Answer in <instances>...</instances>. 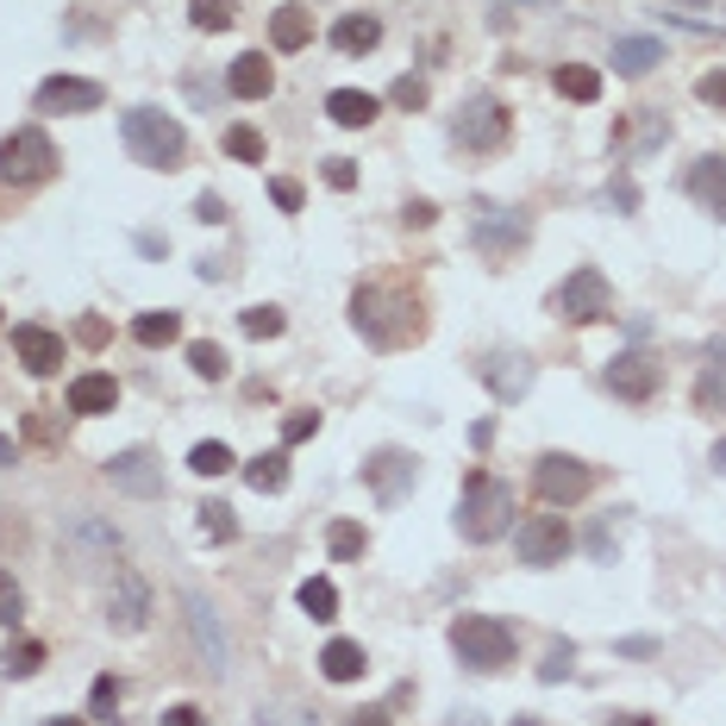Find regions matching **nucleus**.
Here are the masks:
<instances>
[{
    "mask_svg": "<svg viewBox=\"0 0 726 726\" xmlns=\"http://www.w3.org/2000/svg\"><path fill=\"white\" fill-rule=\"evenodd\" d=\"M658 63H664V44L658 39H613V70L620 76H645Z\"/></svg>",
    "mask_w": 726,
    "mask_h": 726,
    "instance_id": "a878e982",
    "label": "nucleus"
},
{
    "mask_svg": "<svg viewBox=\"0 0 726 726\" xmlns=\"http://www.w3.org/2000/svg\"><path fill=\"white\" fill-rule=\"evenodd\" d=\"M232 463H238V458H232V445H220V439H207V445H194V451H189L194 477H226Z\"/></svg>",
    "mask_w": 726,
    "mask_h": 726,
    "instance_id": "c9c22d12",
    "label": "nucleus"
},
{
    "mask_svg": "<svg viewBox=\"0 0 726 726\" xmlns=\"http://www.w3.org/2000/svg\"><path fill=\"white\" fill-rule=\"evenodd\" d=\"M57 163H63L57 145L39 126H20V132L0 138V189H39L57 175Z\"/></svg>",
    "mask_w": 726,
    "mask_h": 726,
    "instance_id": "20e7f679",
    "label": "nucleus"
},
{
    "mask_svg": "<svg viewBox=\"0 0 726 726\" xmlns=\"http://www.w3.org/2000/svg\"><path fill=\"white\" fill-rule=\"evenodd\" d=\"M477 245L489 250V257H508L514 245H526V220L520 213H508V207H489L477 220Z\"/></svg>",
    "mask_w": 726,
    "mask_h": 726,
    "instance_id": "6ab92c4d",
    "label": "nucleus"
},
{
    "mask_svg": "<svg viewBox=\"0 0 726 726\" xmlns=\"http://www.w3.org/2000/svg\"><path fill=\"white\" fill-rule=\"evenodd\" d=\"M608 726H658V720H651V714H613Z\"/></svg>",
    "mask_w": 726,
    "mask_h": 726,
    "instance_id": "5fc2aeb1",
    "label": "nucleus"
},
{
    "mask_svg": "<svg viewBox=\"0 0 726 726\" xmlns=\"http://www.w3.org/2000/svg\"><path fill=\"white\" fill-rule=\"evenodd\" d=\"M688 7H702V0H688Z\"/></svg>",
    "mask_w": 726,
    "mask_h": 726,
    "instance_id": "052dcab7",
    "label": "nucleus"
},
{
    "mask_svg": "<svg viewBox=\"0 0 726 726\" xmlns=\"http://www.w3.org/2000/svg\"><path fill=\"white\" fill-rule=\"evenodd\" d=\"M351 325L376 351H402V344L426 339V301L407 282H363L351 295Z\"/></svg>",
    "mask_w": 726,
    "mask_h": 726,
    "instance_id": "f257e3e1",
    "label": "nucleus"
},
{
    "mask_svg": "<svg viewBox=\"0 0 726 726\" xmlns=\"http://www.w3.org/2000/svg\"><path fill=\"white\" fill-rule=\"evenodd\" d=\"M119 695H126L119 676H95V688H88V714H95L100 726H114L119 720Z\"/></svg>",
    "mask_w": 726,
    "mask_h": 726,
    "instance_id": "e433bc0d",
    "label": "nucleus"
},
{
    "mask_svg": "<svg viewBox=\"0 0 726 726\" xmlns=\"http://www.w3.org/2000/svg\"><path fill=\"white\" fill-rule=\"evenodd\" d=\"M388 100H395V107H407V114H414V107H426V76H402L395 88H388Z\"/></svg>",
    "mask_w": 726,
    "mask_h": 726,
    "instance_id": "79ce46f5",
    "label": "nucleus"
},
{
    "mask_svg": "<svg viewBox=\"0 0 726 726\" xmlns=\"http://www.w3.org/2000/svg\"><path fill=\"white\" fill-rule=\"evenodd\" d=\"M552 82H557V95H564V100H583V107L601 100V70H589V63H564Z\"/></svg>",
    "mask_w": 726,
    "mask_h": 726,
    "instance_id": "c85d7f7f",
    "label": "nucleus"
},
{
    "mask_svg": "<svg viewBox=\"0 0 726 726\" xmlns=\"http://www.w3.org/2000/svg\"><path fill=\"white\" fill-rule=\"evenodd\" d=\"M695 95H702L707 107H726V70H707V76L695 82Z\"/></svg>",
    "mask_w": 726,
    "mask_h": 726,
    "instance_id": "de8ad7c7",
    "label": "nucleus"
},
{
    "mask_svg": "<svg viewBox=\"0 0 726 726\" xmlns=\"http://www.w3.org/2000/svg\"><path fill=\"white\" fill-rule=\"evenodd\" d=\"M688 201L714 220H726V157H695L688 170Z\"/></svg>",
    "mask_w": 726,
    "mask_h": 726,
    "instance_id": "a211bd4d",
    "label": "nucleus"
},
{
    "mask_svg": "<svg viewBox=\"0 0 726 726\" xmlns=\"http://www.w3.org/2000/svg\"><path fill=\"white\" fill-rule=\"evenodd\" d=\"M76 339H82V344H107V320H82Z\"/></svg>",
    "mask_w": 726,
    "mask_h": 726,
    "instance_id": "603ef678",
    "label": "nucleus"
},
{
    "mask_svg": "<svg viewBox=\"0 0 726 726\" xmlns=\"http://www.w3.org/2000/svg\"><path fill=\"white\" fill-rule=\"evenodd\" d=\"M325 552H332V564H351V557L370 552V533H363L357 520H332L325 526Z\"/></svg>",
    "mask_w": 726,
    "mask_h": 726,
    "instance_id": "c756f323",
    "label": "nucleus"
},
{
    "mask_svg": "<svg viewBox=\"0 0 726 726\" xmlns=\"http://www.w3.org/2000/svg\"><path fill=\"white\" fill-rule=\"evenodd\" d=\"M132 339L151 344V351H157V344H175V339H182V313H170V307H163V313H138Z\"/></svg>",
    "mask_w": 726,
    "mask_h": 726,
    "instance_id": "2f4dec72",
    "label": "nucleus"
},
{
    "mask_svg": "<svg viewBox=\"0 0 726 726\" xmlns=\"http://www.w3.org/2000/svg\"><path fill=\"white\" fill-rule=\"evenodd\" d=\"M44 726H82V720H44Z\"/></svg>",
    "mask_w": 726,
    "mask_h": 726,
    "instance_id": "13d9d810",
    "label": "nucleus"
},
{
    "mask_svg": "<svg viewBox=\"0 0 726 726\" xmlns=\"http://www.w3.org/2000/svg\"><path fill=\"white\" fill-rule=\"evenodd\" d=\"M514 545H520V564H533V570H552L570 557V520L564 514H533L514 526Z\"/></svg>",
    "mask_w": 726,
    "mask_h": 726,
    "instance_id": "1a4fd4ad",
    "label": "nucleus"
},
{
    "mask_svg": "<svg viewBox=\"0 0 726 726\" xmlns=\"http://www.w3.org/2000/svg\"><path fill=\"white\" fill-rule=\"evenodd\" d=\"M189 20H194V32H232L238 0H189Z\"/></svg>",
    "mask_w": 726,
    "mask_h": 726,
    "instance_id": "72a5a7b5",
    "label": "nucleus"
},
{
    "mask_svg": "<svg viewBox=\"0 0 726 726\" xmlns=\"http://www.w3.org/2000/svg\"><path fill=\"white\" fill-rule=\"evenodd\" d=\"M313 433H320V414H313V407H301V414L282 420V445H301V439H313Z\"/></svg>",
    "mask_w": 726,
    "mask_h": 726,
    "instance_id": "a19ab883",
    "label": "nucleus"
},
{
    "mask_svg": "<svg viewBox=\"0 0 726 726\" xmlns=\"http://www.w3.org/2000/svg\"><path fill=\"white\" fill-rule=\"evenodd\" d=\"M320 670H325V683H357L363 670H370V658H363V645H351V639H332V645L320 651Z\"/></svg>",
    "mask_w": 726,
    "mask_h": 726,
    "instance_id": "393cba45",
    "label": "nucleus"
},
{
    "mask_svg": "<svg viewBox=\"0 0 726 726\" xmlns=\"http://www.w3.org/2000/svg\"><path fill=\"white\" fill-rule=\"evenodd\" d=\"M451 132H458L463 151H501L508 132H514V114H508L495 95H470L458 107V126H451Z\"/></svg>",
    "mask_w": 726,
    "mask_h": 726,
    "instance_id": "6e6552de",
    "label": "nucleus"
},
{
    "mask_svg": "<svg viewBox=\"0 0 726 726\" xmlns=\"http://www.w3.org/2000/svg\"><path fill=\"white\" fill-rule=\"evenodd\" d=\"M194 526H201V538H213V545H232V538H238V514H232L226 501H201V508H194Z\"/></svg>",
    "mask_w": 726,
    "mask_h": 726,
    "instance_id": "7c9ffc66",
    "label": "nucleus"
},
{
    "mask_svg": "<svg viewBox=\"0 0 726 726\" xmlns=\"http://www.w3.org/2000/svg\"><path fill=\"white\" fill-rule=\"evenodd\" d=\"M238 325H245L250 339H282V307H245V313H238Z\"/></svg>",
    "mask_w": 726,
    "mask_h": 726,
    "instance_id": "58836bf2",
    "label": "nucleus"
},
{
    "mask_svg": "<svg viewBox=\"0 0 726 726\" xmlns=\"http://www.w3.org/2000/svg\"><path fill=\"white\" fill-rule=\"evenodd\" d=\"M114 407H119V383L107 370H88V376L70 383V414H114Z\"/></svg>",
    "mask_w": 726,
    "mask_h": 726,
    "instance_id": "aec40b11",
    "label": "nucleus"
},
{
    "mask_svg": "<svg viewBox=\"0 0 726 726\" xmlns=\"http://www.w3.org/2000/svg\"><path fill=\"white\" fill-rule=\"evenodd\" d=\"M157 726H207V714H201L194 702H175V707H163V720Z\"/></svg>",
    "mask_w": 726,
    "mask_h": 726,
    "instance_id": "09e8293b",
    "label": "nucleus"
},
{
    "mask_svg": "<svg viewBox=\"0 0 726 726\" xmlns=\"http://www.w3.org/2000/svg\"><path fill=\"white\" fill-rule=\"evenodd\" d=\"M44 658H51V651H44L39 639H13V645L0 651V676H7V683H25V676L44 670Z\"/></svg>",
    "mask_w": 726,
    "mask_h": 726,
    "instance_id": "bb28decb",
    "label": "nucleus"
},
{
    "mask_svg": "<svg viewBox=\"0 0 726 726\" xmlns=\"http://www.w3.org/2000/svg\"><path fill=\"white\" fill-rule=\"evenodd\" d=\"M514 726H545V720H514Z\"/></svg>",
    "mask_w": 726,
    "mask_h": 726,
    "instance_id": "bf43d9fd",
    "label": "nucleus"
},
{
    "mask_svg": "<svg viewBox=\"0 0 726 726\" xmlns=\"http://www.w3.org/2000/svg\"><path fill=\"white\" fill-rule=\"evenodd\" d=\"M189 370L201 376V383H220V376L232 370V357H226L213 339H194V344H189Z\"/></svg>",
    "mask_w": 726,
    "mask_h": 726,
    "instance_id": "f704fd0d",
    "label": "nucleus"
},
{
    "mask_svg": "<svg viewBox=\"0 0 726 726\" xmlns=\"http://www.w3.org/2000/svg\"><path fill=\"white\" fill-rule=\"evenodd\" d=\"M351 726H388V707H357V714H351Z\"/></svg>",
    "mask_w": 726,
    "mask_h": 726,
    "instance_id": "864d4df0",
    "label": "nucleus"
},
{
    "mask_svg": "<svg viewBox=\"0 0 726 726\" xmlns=\"http://www.w3.org/2000/svg\"><path fill=\"white\" fill-rule=\"evenodd\" d=\"M658 383H664V370H658L651 357H639V351H627V357L608 363V388L620 395V402H651Z\"/></svg>",
    "mask_w": 726,
    "mask_h": 726,
    "instance_id": "dca6fc26",
    "label": "nucleus"
},
{
    "mask_svg": "<svg viewBox=\"0 0 726 726\" xmlns=\"http://www.w3.org/2000/svg\"><path fill=\"white\" fill-rule=\"evenodd\" d=\"M182 608H189V632H194V651H201V664L213 670V676H232V639L226 627H220V613H213V601L201 589L182 595Z\"/></svg>",
    "mask_w": 726,
    "mask_h": 726,
    "instance_id": "9b49d317",
    "label": "nucleus"
},
{
    "mask_svg": "<svg viewBox=\"0 0 726 726\" xmlns=\"http://www.w3.org/2000/svg\"><path fill=\"white\" fill-rule=\"evenodd\" d=\"M226 88L238 100H264L269 88H276V70L264 63V51H245V57H232V70H226Z\"/></svg>",
    "mask_w": 726,
    "mask_h": 726,
    "instance_id": "412c9836",
    "label": "nucleus"
},
{
    "mask_svg": "<svg viewBox=\"0 0 726 726\" xmlns=\"http://www.w3.org/2000/svg\"><path fill=\"white\" fill-rule=\"evenodd\" d=\"M695 407H702V414H726V383L720 376H702V383H695Z\"/></svg>",
    "mask_w": 726,
    "mask_h": 726,
    "instance_id": "37998d69",
    "label": "nucleus"
},
{
    "mask_svg": "<svg viewBox=\"0 0 726 726\" xmlns=\"http://www.w3.org/2000/svg\"><path fill=\"white\" fill-rule=\"evenodd\" d=\"M570 658H576L570 645H552L545 651V664H538V683H564V676H570Z\"/></svg>",
    "mask_w": 726,
    "mask_h": 726,
    "instance_id": "c03bdc74",
    "label": "nucleus"
},
{
    "mask_svg": "<svg viewBox=\"0 0 726 726\" xmlns=\"http://www.w3.org/2000/svg\"><path fill=\"white\" fill-rule=\"evenodd\" d=\"M325 189H357V163L351 157H325Z\"/></svg>",
    "mask_w": 726,
    "mask_h": 726,
    "instance_id": "a18cd8bd",
    "label": "nucleus"
},
{
    "mask_svg": "<svg viewBox=\"0 0 726 726\" xmlns=\"http://www.w3.org/2000/svg\"><path fill=\"white\" fill-rule=\"evenodd\" d=\"M363 482H370V495L383 501V508H395V501L414 495V482H420V458L383 445V451H370V463H363Z\"/></svg>",
    "mask_w": 726,
    "mask_h": 726,
    "instance_id": "9d476101",
    "label": "nucleus"
},
{
    "mask_svg": "<svg viewBox=\"0 0 726 726\" xmlns=\"http://www.w3.org/2000/svg\"><path fill=\"white\" fill-rule=\"evenodd\" d=\"M119 132H126V151L145 170H182V157H189V132L170 114H157V107H132L119 119Z\"/></svg>",
    "mask_w": 726,
    "mask_h": 726,
    "instance_id": "7ed1b4c3",
    "label": "nucleus"
},
{
    "mask_svg": "<svg viewBox=\"0 0 726 726\" xmlns=\"http://www.w3.org/2000/svg\"><path fill=\"white\" fill-rule=\"evenodd\" d=\"M226 157H238V163H264V132L257 126H226Z\"/></svg>",
    "mask_w": 726,
    "mask_h": 726,
    "instance_id": "4c0bfd02",
    "label": "nucleus"
},
{
    "mask_svg": "<svg viewBox=\"0 0 726 726\" xmlns=\"http://www.w3.org/2000/svg\"><path fill=\"white\" fill-rule=\"evenodd\" d=\"M514 526V489L501 477H489V470H470L463 477V495H458V533L470 538V545H489V538H501Z\"/></svg>",
    "mask_w": 726,
    "mask_h": 726,
    "instance_id": "f03ea898",
    "label": "nucleus"
},
{
    "mask_svg": "<svg viewBox=\"0 0 726 726\" xmlns=\"http://www.w3.org/2000/svg\"><path fill=\"white\" fill-rule=\"evenodd\" d=\"M552 313L557 320H570V325H595V320H608L613 313V288L601 269H570L564 282L552 288Z\"/></svg>",
    "mask_w": 726,
    "mask_h": 726,
    "instance_id": "423d86ee",
    "label": "nucleus"
},
{
    "mask_svg": "<svg viewBox=\"0 0 726 726\" xmlns=\"http://www.w3.org/2000/svg\"><path fill=\"white\" fill-rule=\"evenodd\" d=\"M194 220L220 226V220H226V201H220V194H201V201H194Z\"/></svg>",
    "mask_w": 726,
    "mask_h": 726,
    "instance_id": "8fccbe9b",
    "label": "nucleus"
},
{
    "mask_svg": "<svg viewBox=\"0 0 726 726\" xmlns=\"http://www.w3.org/2000/svg\"><path fill=\"white\" fill-rule=\"evenodd\" d=\"M402 220H407V226H433V220H439V207H433V201H407Z\"/></svg>",
    "mask_w": 726,
    "mask_h": 726,
    "instance_id": "3c124183",
    "label": "nucleus"
},
{
    "mask_svg": "<svg viewBox=\"0 0 726 726\" xmlns=\"http://www.w3.org/2000/svg\"><path fill=\"white\" fill-rule=\"evenodd\" d=\"M107 627L114 632H145L151 627V583L138 570H114V589H107Z\"/></svg>",
    "mask_w": 726,
    "mask_h": 726,
    "instance_id": "f8f14e48",
    "label": "nucleus"
},
{
    "mask_svg": "<svg viewBox=\"0 0 726 726\" xmlns=\"http://www.w3.org/2000/svg\"><path fill=\"white\" fill-rule=\"evenodd\" d=\"M332 44H339L344 57H363V51L383 44V20H376V13H344V20L332 25Z\"/></svg>",
    "mask_w": 726,
    "mask_h": 726,
    "instance_id": "b1692460",
    "label": "nucleus"
},
{
    "mask_svg": "<svg viewBox=\"0 0 726 726\" xmlns=\"http://www.w3.org/2000/svg\"><path fill=\"white\" fill-rule=\"evenodd\" d=\"M269 201H276L282 213H301V201H307V194H301V182H288V175H276V182H269Z\"/></svg>",
    "mask_w": 726,
    "mask_h": 726,
    "instance_id": "49530a36",
    "label": "nucleus"
},
{
    "mask_svg": "<svg viewBox=\"0 0 726 726\" xmlns=\"http://www.w3.org/2000/svg\"><path fill=\"white\" fill-rule=\"evenodd\" d=\"M451 651L470 670H508L514 664V627L495 613H458L451 620Z\"/></svg>",
    "mask_w": 726,
    "mask_h": 726,
    "instance_id": "39448f33",
    "label": "nucleus"
},
{
    "mask_svg": "<svg viewBox=\"0 0 726 726\" xmlns=\"http://www.w3.org/2000/svg\"><path fill=\"white\" fill-rule=\"evenodd\" d=\"M325 114H332V126H344V132H363L370 119L383 114V100L363 95V88H332V95H325Z\"/></svg>",
    "mask_w": 726,
    "mask_h": 726,
    "instance_id": "5701e85b",
    "label": "nucleus"
},
{
    "mask_svg": "<svg viewBox=\"0 0 726 726\" xmlns=\"http://www.w3.org/2000/svg\"><path fill=\"white\" fill-rule=\"evenodd\" d=\"M7 463H13V439H7V433H0V470H7Z\"/></svg>",
    "mask_w": 726,
    "mask_h": 726,
    "instance_id": "6e6d98bb",
    "label": "nucleus"
},
{
    "mask_svg": "<svg viewBox=\"0 0 726 726\" xmlns=\"http://www.w3.org/2000/svg\"><path fill=\"white\" fill-rule=\"evenodd\" d=\"M295 601H301V613H313V620H339V589H332L325 576H307Z\"/></svg>",
    "mask_w": 726,
    "mask_h": 726,
    "instance_id": "473e14b6",
    "label": "nucleus"
},
{
    "mask_svg": "<svg viewBox=\"0 0 726 726\" xmlns=\"http://www.w3.org/2000/svg\"><path fill=\"white\" fill-rule=\"evenodd\" d=\"M533 489L545 508H576V501L595 489V470L583 458H564V451H545V458L533 463Z\"/></svg>",
    "mask_w": 726,
    "mask_h": 726,
    "instance_id": "0eeeda50",
    "label": "nucleus"
},
{
    "mask_svg": "<svg viewBox=\"0 0 726 726\" xmlns=\"http://www.w3.org/2000/svg\"><path fill=\"white\" fill-rule=\"evenodd\" d=\"M100 100H107L100 82H88V76H51V82H39L32 107H39V114H95Z\"/></svg>",
    "mask_w": 726,
    "mask_h": 726,
    "instance_id": "4468645a",
    "label": "nucleus"
},
{
    "mask_svg": "<svg viewBox=\"0 0 726 726\" xmlns=\"http://www.w3.org/2000/svg\"><path fill=\"white\" fill-rule=\"evenodd\" d=\"M13 357L32 370V376H57L63 370V339L51 325H13Z\"/></svg>",
    "mask_w": 726,
    "mask_h": 726,
    "instance_id": "f3484780",
    "label": "nucleus"
},
{
    "mask_svg": "<svg viewBox=\"0 0 726 726\" xmlns=\"http://www.w3.org/2000/svg\"><path fill=\"white\" fill-rule=\"evenodd\" d=\"M20 613H25V595L13 576H0V627H20Z\"/></svg>",
    "mask_w": 726,
    "mask_h": 726,
    "instance_id": "ea45409f",
    "label": "nucleus"
},
{
    "mask_svg": "<svg viewBox=\"0 0 726 726\" xmlns=\"http://www.w3.org/2000/svg\"><path fill=\"white\" fill-rule=\"evenodd\" d=\"M245 482L257 489V495H282L288 489V451H264V458L245 463Z\"/></svg>",
    "mask_w": 726,
    "mask_h": 726,
    "instance_id": "cd10ccee",
    "label": "nucleus"
},
{
    "mask_svg": "<svg viewBox=\"0 0 726 726\" xmlns=\"http://www.w3.org/2000/svg\"><path fill=\"white\" fill-rule=\"evenodd\" d=\"M477 376L489 383L495 402H520V395L533 388V357H520V351H489V357L477 363Z\"/></svg>",
    "mask_w": 726,
    "mask_h": 726,
    "instance_id": "2eb2a0df",
    "label": "nucleus"
},
{
    "mask_svg": "<svg viewBox=\"0 0 726 726\" xmlns=\"http://www.w3.org/2000/svg\"><path fill=\"white\" fill-rule=\"evenodd\" d=\"M269 44H276V51H307V44H313V13H307L301 0H288V7L269 13Z\"/></svg>",
    "mask_w": 726,
    "mask_h": 726,
    "instance_id": "4be33fe9",
    "label": "nucleus"
},
{
    "mask_svg": "<svg viewBox=\"0 0 726 726\" xmlns=\"http://www.w3.org/2000/svg\"><path fill=\"white\" fill-rule=\"evenodd\" d=\"M107 482H114L119 495H138V501H157L163 495V463L145 451V445H132V451H119V458H107Z\"/></svg>",
    "mask_w": 726,
    "mask_h": 726,
    "instance_id": "ddd939ff",
    "label": "nucleus"
},
{
    "mask_svg": "<svg viewBox=\"0 0 726 726\" xmlns=\"http://www.w3.org/2000/svg\"><path fill=\"white\" fill-rule=\"evenodd\" d=\"M714 470H726V445H720V451H714Z\"/></svg>",
    "mask_w": 726,
    "mask_h": 726,
    "instance_id": "4d7b16f0",
    "label": "nucleus"
}]
</instances>
